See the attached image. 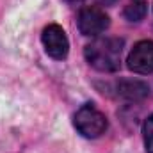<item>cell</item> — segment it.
<instances>
[{
	"instance_id": "ba28073f",
	"label": "cell",
	"mask_w": 153,
	"mask_h": 153,
	"mask_svg": "<svg viewBox=\"0 0 153 153\" xmlns=\"http://www.w3.org/2000/svg\"><path fill=\"white\" fill-rule=\"evenodd\" d=\"M143 134H144V146H146V152L153 153V114L148 116V119L144 121Z\"/></svg>"
},
{
	"instance_id": "5b68a950",
	"label": "cell",
	"mask_w": 153,
	"mask_h": 153,
	"mask_svg": "<svg viewBox=\"0 0 153 153\" xmlns=\"http://www.w3.org/2000/svg\"><path fill=\"white\" fill-rule=\"evenodd\" d=\"M126 62L134 73H141V75L153 73V41L150 39L139 41L132 48Z\"/></svg>"
},
{
	"instance_id": "9c48e42d",
	"label": "cell",
	"mask_w": 153,
	"mask_h": 153,
	"mask_svg": "<svg viewBox=\"0 0 153 153\" xmlns=\"http://www.w3.org/2000/svg\"><path fill=\"white\" fill-rule=\"evenodd\" d=\"M98 4H102V5H111V4H114L116 0H96Z\"/></svg>"
},
{
	"instance_id": "3957f363",
	"label": "cell",
	"mask_w": 153,
	"mask_h": 153,
	"mask_svg": "<svg viewBox=\"0 0 153 153\" xmlns=\"http://www.w3.org/2000/svg\"><path fill=\"white\" fill-rule=\"evenodd\" d=\"M41 41H43V46H45V52L55 59V61H62L68 57V52H70V41L68 36L64 32V29L61 25H46L43 29V34H41Z\"/></svg>"
},
{
	"instance_id": "6da1fadb",
	"label": "cell",
	"mask_w": 153,
	"mask_h": 153,
	"mask_svg": "<svg viewBox=\"0 0 153 153\" xmlns=\"http://www.w3.org/2000/svg\"><path fill=\"white\" fill-rule=\"evenodd\" d=\"M121 52H123V39L100 38L85 46L84 57L91 68L103 73H112L117 71L121 66Z\"/></svg>"
},
{
	"instance_id": "30bf717a",
	"label": "cell",
	"mask_w": 153,
	"mask_h": 153,
	"mask_svg": "<svg viewBox=\"0 0 153 153\" xmlns=\"http://www.w3.org/2000/svg\"><path fill=\"white\" fill-rule=\"evenodd\" d=\"M68 2H76V0H68Z\"/></svg>"
},
{
	"instance_id": "8992f818",
	"label": "cell",
	"mask_w": 153,
	"mask_h": 153,
	"mask_svg": "<svg viewBox=\"0 0 153 153\" xmlns=\"http://www.w3.org/2000/svg\"><path fill=\"white\" fill-rule=\"evenodd\" d=\"M116 91H117V96H121L125 100H130V102L143 100L150 94L148 84H144L141 80H121V82H117Z\"/></svg>"
},
{
	"instance_id": "52a82bcc",
	"label": "cell",
	"mask_w": 153,
	"mask_h": 153,
	"mask_svg": "<svg viewBox=\"0 0 153 153\" xmlns=\"http://www.w3.org/2000/svg\"><path fill=\"white\" fill-rule=\"evenodd\" d=\"M146 4L143 2V0H137V2H132V4H128L126 7H125V18L128 20V22H141L144 16H146Z\"/></svg>"
},
{
	"instance_id": "7a4b0ae2",
	"label": "cell",
	"mask_w": 153,
	"mask_h": 153,
	"mask_svg": "<svg viewBox=\"0 0 153 153\" xmlns=\"http://www.w3.org/2000/svg\"><path fill=\"white\" fill-rule=\"evenodd\" d=\"M75 128L87 139H96L100 135L105 134L109 123H107V117L105 114L93 103H85L82 105L75 114Z\"/></svg>"
},
{
	"instance_id": "277c9868",
	"label": "cell",
	"mask_w": 153,
	"mask_h": 153,
	"mask_svg": "<svg viewBox=\"0 0 153 153\" xmlns=\"http://www.w3.org/2000/svg\"><path fill=\"white\" fill-rule=\"evenodd\" d=\"M109 25H111V20L107 13L100 7L89 5L78 13V30L84 36H98L105 32Z\"/></svg>"
}]
</instances>
